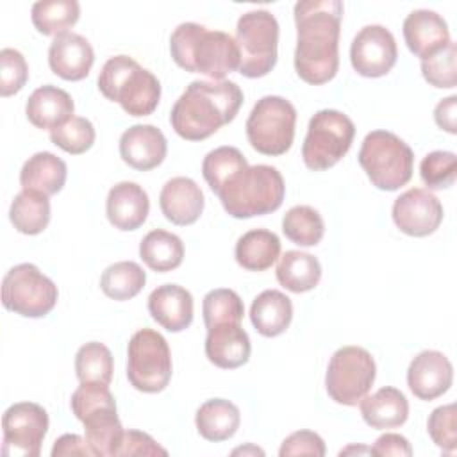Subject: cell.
I'll use <instances>...</instances> for the list:
<instances>
[{
  "mask_svg": "<svg viewBox=\"0 0 457 457\" xmlns=\"http://www.w3.org/2000/svg\"><path fill=\"white\" fill-rule=\"evenodd\" d=\"M198 434L212 443L230 439L241 423V412L236 403L225 398L204 402L195 416Z\"/></svg>",
  "mask_w": 457,
  "mask_h": 457,
  "instance_id": "obj_28",
  "label": "cell"
},
{
  "mask_svg": "<svg viewBox=\"0 0 457 457\" xmlns=\"http://www.w3.org/2000/svg\"><path fill=\"white\" fill-rule=\"evenodd\" d=\"M123 455H168V450L141 430H125L116 457Z\"/></svg>",
  "mask_w": 457,
  "mask_h": 457,
  "instance_id": "obj_47",
  "label": "cell"
},
{
  "mask_svg": "<svg viewBox=\"0 0 457 457\" xmlns=\"http://www.w3.org/2000/svg\"><path fill=\"white\" fill-rule=\"evenodd\" d=\"M248 166L246 157L236 146H218L211 150L202 162V175L216 195L225 180L237 170Z\"/></svg>",
  "mask_w": 457,
  "mask_h": 457,
  "instance_id": "obj_39",
  "label": "cell"
},
{
  "mask_svg": "<svg viewBox=\"0 0 457 457\" xmlns=\"http://www.w3.org/2000/svg\"><path fill=\"white\" fill-rule=\"evenodd\" d=\"M280 457H293V455H325V443L323 439L312 430H296L282 441L278 450Z\"/></svg>",
  "mask_w": 457,
  "mask_h": 457,
  "instance_id": "obj_46",
  "label": "cell"
},
{
  "mask_svg": "<svg viewBox=\"0 0 457 457\" xmlns=\"http://www.w3.org/2000/svg\"><path fill=\"white\" fill-rule=\"evenodd\" d=\"M277 280L291 293H307L321 278L320 261L300 250H287L277 264Z\"/></svg>",
  "mask_w": 457,
  "mask_h": 457,
  "instance_id": "obj_31",
  "label": "cell"
},
{
  "mask_svg": "<svg viewBox=\"0 0 457 457\" xmlns=\"http://www.w3.org/2000/svg\"><path fill=\"white\" fill-rule=\"evenodd\" d=\"M427 432L430 439L443 452L453 453L457 448V412L455 403L441 405L432 411L427 421Z\"/></svg>",
  "mask_w": 457,
  "mask_h": 457,
  "instance_id": "obj_44",
  "label": "cell"
},
{
  "mask_svg": "<svg viewBox=\"0 0 457 457\" xmlns=\"http://www.w3.org/2000/svg\"><path fill=\"white\" fill-rule=\"evenodd\" d=\"M250 352V337L241 323H221L207 330L205 355L214 366L236 370L248 362Z\"/></svg>",
  "mask_w": 457,
  "mask_h": 457,
  "instance_id": "obj_22",
  "label": "cell"
},
{
  "mask_svg": "<svg viewBox=\"0 0 457 457\" xmlns=\"http://www.w3.org/2000/svg\"><path fill=\"white\" fill-rule=\"evenodd\" d=\"M457 96L452 95L448 98H443L436 109H434V120L439 129L455 134L457 132Z\"/></svg>",
  "mask_w": 457,
  "mask_h": 457,
  "instance_id": "obj_49",
  "label": "cell"
},
{
  "mask_svg": "<svg viewBox=\"0 0 457 457\" xmlns=\"http://www.w3.org/2000/svg\"><path fill=\"white\" fill-rule=\"evenodd\" d=\"M296 23L295 70L312 86L332 80L339 68V30L343 2L302 0L293 9Z\"/></svg>",
  "mask_w": 457,
  "mask_h": 457,
  "instance_id": "obj_1",
  "label": "cell"
},
{
  "mask_svg": "<svg viewBox=\"0 0 457 457\" xmlns=\"http://www.w3.org/2000/svg\"><path fill=\"white\" fill-rule=\"evenodd\" d=\"M457 48L455 43L450 41L443 50L421 61V75L423 79L439 89H452L457 84V66H455Z\"/></svg>",
  "mask_w": 457,
  "mask_h": 457,
  "instance_id": "obj_41",
  "label": "cell"
},
{
  "mask_svg": "<svg viewBox=\"0 0 457 457\" xmlns=\"http://www.w3.org/2000/svg\"><path fill=\"white\" fill-rule=\"evenodd\" d=\"M293 320L289 296L277 289H266L255 296L250 307V321L264 337H277L287 330Z\"/></svg>",
  "mask_w": 457,
  "mask_h": 457,
  "instance_id": "obj_27",
  "label": "cell"
},
{
  "mask_svg": "<svg viewBox=\"0 0 457 457\" xmlns=\"http://www.w3.org/2000/svg\"><path fill=\"white\" fill-rule=\"evenodd\" d=\"M57 286L30 262L12 266L2 280V303L25 318H43L57 303Z\"/></svg>",
  "mask_w": 457,
  "mask_h": 457,
  "instance_id": "obj_12",
  "label": "cell"
},
{
  "mask_svg": "<svg viewBox=\"0 0 457 457\" xmlns=\"http://www.w3.org/2000/svg\"><path fill=\"white\" fill-rule=\"evenodd\" d=\"M139 257L154 271H171L182 264V239L162 228L150 230L139 243Z\"/></svg>",
  "mask_w": 457,
  "mask_h": 457,
  "instance_id": "obj_32",
  "label": "cell"
},
{
  "mask_svg": "<svg viewBox=\"0 0 457 457\" xmlns=\"http://www.w3.org/2000/svg\"><path fill=\"white\" fill-rule=\"evenodd\" d=\"M168 152V141L154 125H132L120 137V157L134 170L157 168Z\"/></svg>",
  "mask_w": 457,
  "mask_h": 457,
  "instance_id": "obj_18",
  "label": "cell"
},
{
  "mask_svg": "<svg viewBox=\"0 0 457 457\" xmlns=\"http://www.w3.org/2000/svg\"><path fill=\"white\" fill-rule=\"evenodd\" d=\"M296 109L295 105L275 95L257 100L246 120V137L253 150L262 155L286 154L295 139Z\"/></svg>",
  "mask_w": 457,
  "mask_h": 457,
  "instance_id": "obj_9",
  "label": "cell"
},
{
  "mask_svg": "<svg viewBox=\"0 0 457 457\" xmlns=\"http://www.w3.org/2000/svg\"><path fill=\"white\" fill-rule=\"evenodd\" d=\"M393 221L403 234L425 237L439 228L443 221V205L430 191L411 187L395 200Z\"/></svg>",
  "mask_w": 457,
  "mask_h": 457,
  "instance_id": "obj_15",
  "label": "cell"
},
{
  "mask_svg": "<svg viewBox=\"0 0 457 457\" xmlns=\"http://www.w3.org/2000/svg\"><path fill=\"white\" fill-rule=\"evenodd\" d=\"M75 104L71 96L52 84L41 86L32 91L25 104L27 120L36 129H55L73 116Z\"/></svg>",
  "mask_w": 457,
  "mask_h": 457,
  "instance_id": "obj_24",
  "label": "cell"
},
{
  "mask_svg": "<svg viewBox=\"0 0 457 457\" xmlns=\"http://www.w3.org/2000/svg\"><path fill=\"white\" fill-rule=\"evenodd\" d=\"M375 377L377 366L366 348L343 346L328 361L325 387L336 403L353 407L368 395Z\"/></svg>",
  "mask_w": 457,
  "mask_h": 457,
  "instance_id": "obj_11",
  "label": "cell"
},
{
  "mask_svg": "<svg viewBox=\"0 0 457 457\" xmlns=\"http://www.w3.org/2000/svg\"><path fill=\"white\" fill-rule=\"evenodd\" d=\"M173 371L168 341L152 328L137 330L127 346V378L143 393H161Z\"/></svg>",
  "mask_w": 457,
  "mask_h": 457,
  "instance_id": "obj_10",
  "label": "cell"
},
{
  "mask_svg": "<svg viewBox=\"0 0 457 457\" xmlns=\"http://www.w3.org/2000/svg\"><path fill=\"white\" fill-rule=\"evenodd\" d=\"M359 405L366 425L377 430L396 428L409 418V402L405 395L391 386L380 387L370 396L366 395Z\"/></svg>",
  "mask_w": 457,
  "mask_h": 457,
  "instance_id": "obj_25",
  "label": "cell"
},
{
  "mask_svg": "<svg viewBox=\"0 0 457 457\" xmlns=\"http://www.w3.org/2000/svg\"><path fill=\"white\" fill-rule=\"evenodd\" d=\"M146 282V273L134 261H120L107 266L100 277V287L105 296L125 302L134 298Z\"/></svg>",
  "mask_w": 457,
  "mask_h": 457,
  "instance_id": "obj_35",
  "label": "cell"
},
{
  "mask_svg": "<svg viewBox=\"0 0 457 457\" xmlns=\"http://www.w3.org/2000/svg\"><path fill=\"white\" fill-rule=\"evenodd\" d=\"M114 362L111 350L98 341L82 345L75 355V373L80 382H98L109 386L112 380Z\"/></svg>",
  "mask_w": 457,
  "mask_h": 457,
  "instance_id": "obj_37",
  "label": "cell"
},
{
  "mask_svg": "<svg viewBox=\"0 0 457 457\" xmlns=\"http://www.w3.org/2000/svg\"><path fill=\"white\" fill-rule=\"evenodd\" d=\"M236 261L243 270L264 271L275 264L280 255V239L266 228L245 232L236 243Z\"/></svg>",
  "mask_w": 457,
  "mask_h": 457,
  "instance_id": "obj_29",
  "label": "cell"
},
{
  "mask_svg": "<svg viewBox=\"0 0 457 457\" xmlns=\"http://www.w3.org/2000/svg\"><path fill=\"white\" fill-rule=\"evenodd\" d=\"M282 232L298 246H316L325 234V223L314 207L295 205L282 218Z\"/></svg>",
  "mask_w": 457,
  "mask_h": 457,
  "instance_id": "obj_36",
  "label": "cell"
},
{
  "mask_svg": "<svg viewBox=\"0 0 457 457\" xmlns=\"http://www.w3.org/2000/svg\"><path fill=\"white\" fill-rule=\"evenodd\" d=\"M86 443L96 457H116L120 443L123 439V427L118 420L116 407H105L91 412L82 420Z\"/></svg>",
  "mask_w": 457,
  "mask_h": 457,
  "instance_id": "obj_30",
  "label": "cell"
},
{
  "mask_svg": "<svg viewBox=\"0 0 457 457\" xmlns=\"http://www.w3.org/2000/svg\"><path fill=\"white\" fill-rule=\"evenodd\" d=\"M236 45L239 48L237 71L243 77L259 79L268 75L277 64V18L266 9H255L241 14L236 27Z\"/></svg>",
  "mask_w": 457,
  "mask_h": 457,
  "instance_id": "obj_7",
  "label": "cell"
},
{
  "mask_svg": "<svg viewBox=\"0 0 457 457\" xmlns=\"http://www.w3.org/2000/svg\"><path fill=\"white\" fill-rule=\"evenodd\" d=\"M355 136L353 121L341 111L321 109L311 120L302 145L303 164L323 171L337 164L350 150Z\"/></svg>",
  "mask_w": 457,
  "mask_h": 457,
  "instance_id": "obj_8",
  "label": "cell"
},
{
  "mask_svg": "<svg viewBox=\"0 0 457 457\" xmlns=\"http://www.w3.org/2000/svg\"><path fill=\"white\" fill-rule=\"evenodd\" d=\"M100 93L118 102L129 116H148L161 100L159 79L129 55H114L105 61L98 75Z\"/></svg>",
  "mask_w": 457,
  "mask_h": 457,
  "instance_id": "obj_5",
  "label": "cell"
},
{
  "mask_svg": "<svg viewBox=\"0 0 457 457\" xmlns=\"http://www.w3.org/2000/svg\"><path fill=\"white\" fill-rule=\"evenodd\" d=\"M2 453L5 457H37L48 432V414L34 402H18L2 416Z\"/></svg>",
  "mask_w": 457,
  "mask_h": 457,
  "instance_id": "obj_13",
  "label": "cell"
},
{
  "mask_svg": "<svg viewBox=\"0 0 457 457\" xmlns=\"http://www.w3.org/2000/svg\"><path fill=\"white\" fill-rule=\"evenodd\" d=\"M398 57L395 36L384 25L362 27L352 41L350 62L353 70L370 79L387 75Z\"/></svg>",
  "mask_w": 457,
  "mask_h": 457,
  "instance_id": "obj_14",
  "label": "cell"
},
{
  "mask_svg": "<svg viewBox=\"0 0 457 457\" xmlns=\"http://www.w3.org/2000/svg\"><path fill=\"white\" fill-rule=\"evenodd\" d=\"M70 405H71L75 418L79 421H82L91 412H96L105 407H116V402L105 384L80 382V386L71 395Z\"/></svg>",
  "mask_w": 457,
  "mask_h": 457,
  "instance_id": "obj_43",
  "label": "cell"
},
{
  "mask_svg": "<svg viewBox=\"0 0 457 457\" xmlns=\"http://www.w3.org/2000/svg\"><path fill=\"white\" fill-rule=\"evenodd\" d=\"M420 177L428 189H446L453 186L457 177V157L453 152L436 150L423 157Z\"/></svg>",
  "mask_w": 457,
  "mask_h": 457,
  "instance_id": "obj_42",
  "label": "cell"
},
{
  "mask_svg": "<svg viewBox=\"0 0 457 457\" xmlns=\"http://www.w3.org/2000/svg\"><path fill=\"white\" fill-rule=\"evenodd\" d=\"M205 328H212L221 323H241L245 305L239 295L232 289H212L204 296L202 303Z\"/></svg>",
  "mask_w": 457,
  "mask_h": 457,
  "instance_id": "obj_38",
  "label": "cell"
},
{
  "mask_svg": "<svg viewBox=\"0 0 457 457\" xmlns=\"http://www.w3.org/2000/svg\"><path fill=\"white\" fill-rule=\"evenodd\" d=\"M150 316L168 332H182L193 321V296L177 284H162L148 296Z\"/></svg>",
  "mask_w": 457,
  "mask_h": 457,
  "instance_id": "obj_23",
  "label": "cell"
},
{
  "mask_svg": "<svg viewBox=\"0 0 457 457\" xmlns=\"http://www.w3.org/2000/svg\"><path fill=\"white\" fill-rule=\"evenodd\" d=\"M171 59L191 73H204L212 80H223L227 73L239 68V48L236 39L223 30L186 21L170 37Z\"/></svg>",
  "mask_w": 457,
  "mask_h": 457,
  "instance_id": "obj_3",
  "label": "cell"
},
{
  "mask_svg": "<svg viewBox=\"0 0 457 457\" xmlns=\"http://www.w3.org/2000/svg\"><path fill=\"white\" fill-rule=\"evenodd\" d=\"M357 159L370 182L382 191H396L412 177L414 154L403 139L389 130L366 134Z\"/></svg>",
  "mask_w": 457,
  "mask_h": 457,
  "instance_id": "obj_6",
  "label": "cell"
},
{
  "mask_svg": "<svg viewBox=\"0 0 457 457\" xmlns=\"http://www.w3.org/2000/svg\"><path fill=\"white\" fill-rule=\"evenodd\" d=\"M14 228L27 236L41 234L50 221V200L46 195L21 189L9 209Z\"/></svg>",
  "mask_w": 457,
  "mask_h": 457,
  "instance_id": "obj_33",
  "label": "cell"
},
{
  "mask_svg": "<svg viewBox=\"0 0 457 457\" xmlns=\"http://www.w3.org/2000/svg\"><path fill=\"white\" fill-rule=\"evenodd\" d=\"M204 193L200 186L189 177H173L168 180L159 195V205L168 221L173 225H191L204 211Z\"/></svg>",
  "mask_w": 457,
  "mask_h": 457,
  "instance_id": "obj_21",
  "label": "cell"
},
{
  "mask_svg": "<svg viewBox=\"0 0 457 457\" xmlns=\"http://www.w3.org/2000/svg\"><path fill=\"white\" fill-rule=\"evenodd\" d=\"M95 137L96 134L93 123L82 116H71L68 121L50 130V141L71 155H79L89 150L95 143Z\"/></svg>",
  "mask_w": 457,
  "mask_h": 457,
  "instance_id": "obj_40",
  "label": "cell"
},
{
  "mask_svg": "<svg viewBox=\"0 0 457 457\" xmlns=\"http://www.w3.org/2000/svg\"><path fill=\"white\" fill-rule=\"evenodd\" d=\"M61 455H93L86 439H82L79 434H64L59 439H55L52 448V457Z\"/></svg>",
  "mask_w": 457,
  "mask_h": 457,
  "instance_id": "obj_50",
  "label": "cell"
},
{
  "mask_svg": "<svg viewBox=\"0 0 457 457\" xmlns=\"http://www.w3.org/2000/svg\"><path fill=\"white\" fill-rule=\"evenodd\" d=\"M243 104V91L232 80H193L170 112L173 130L187 141H202L230 123Z\"/></svg>",
  "mask_w": 457,
  "mask_h": 457,
  "instance_id": "obj_2",
  "label": "cell"
},
{
  "mask_svg": "<svg viewBox=\"0 0 457 457\" xmlns=\"http://www.w3.org/2000/svg\"><path fill=\"white\" fill-rule=\"evenodd\" d=\"M403 39L407 48L421 61L443 50L452 39L441 14L428 9H416L403 20Z\"/></svg>",
  "mask_w": 457,
  "mask_h": 457,
  "instance_id": "obj_19",
  "label": "cell"
},
{
  "mask_svg": "<svg viewBox=\"0 0 457 457\" xmlns=\"http://www.w3.org/2000/svg\"><path fill=\"white\" fill-rule=\"evenodd\" d=\"M66 162L52 152H37L29 157L20 171V184L25 191H36L46 196L59 193L66 182Z\"/></svg>",
  "mask_w": 457,
  "mask_h": 457,
  "instance_id": "obj_26",
  "label": "cell"
},
{
  "mask_svg": "<svg viewBox=\"0 0 457 457\" xmlns=\"http://www.w3.org/2000/svg\"><path fill=\"white\" fill-rule=\"evenodd\" d=\"M150 200L146 191L136 182H118L109 189L105 212L109 223L118 230H136L148 216Z\"/></svg>",
  "mask_w": 457,
  "mask_h": 457,
  "instance_id": "obj_20",
  "label": "cell"
},
{
  "mask_svg": "<svg viewBox=\"0 0 457 457\" xmlns=\"http://www.w3.org/2000/svg\"><path fill=\"white\" fill-rule=\"evenodd\" d=\"M246 452H252V453H259V455H264V452L262 450H259V448H255V446H246V448H237V450H234L232 453L236 455V453H246Z\"/></svg>",
  "mask_w": 457,
  "mask_h": 457,
  "instance_id": "obj_51",
  "label": "cell"
},
{
  "mask_svg": "<svg viewBox=\"0 0 457 457\" xmlns=\"http://www.w3.org/2000/svg\"><path fill=\"white\" fill-rule=\"evenodd\" d=\"M452 382V362L437 350H423L409 364L407 386L420 400L430 402L439 398L450 389Z\"/></svg>",
  "mask_w": 457,
  "mask_h": 457,
  "instance_id": "obj_16",
  "label": "cell"
},
{
  "mask_svg": "<svg viewBox=\"0 0 457 457\" xmlns=\"http://www.w3.org/2000/svg\"><path fill=\"white\" fill-rule=\"evenodd\" d=\"M216 195L228 216L246 220L277 211L284 202L286 184L277 168L255 164L232 173Z\"/></svg>",
  "mask_w": 457,
  "mask_h": 457,
  "instance_id": "obj_4",
  "label": "cell"
},
{
  "mask_svg": "<svg viewBox=\"0 0 457 457\" xmlns=\"http://www.w3.org/2000/svg\"><path fill=\"white\" fill-rule=\"evenodd\" d=\"M29 79V66L21 52L2 48L0 52V95H16Z\"/></svg>",
  "mask_w": 457,
  "mask_h": 457,
  "instance_id": "obj_45",
  "label": "cell"
},
{
  "mask_svg": "<svg viewBox=\"0 0 457 457\" xmlns=\"http://www.w3.org/2000/svg\"><path fill=\"white\" fill-rule=\"evenodd\" d=\"M95 62L91 43L75 32H64L52 39L48 48L50 70L64 80H82Z\"/></svg>",
  "mask_w": 457,
  "mask_h": 457,
  "instance_id": "obj_17",
  "label": "cell"
},
{
  "mask_svg": "<svg viewBox=\"0 0 457 457\" xmlns=\"http://www.w3.org/2000/svg\"><path fill=\"white\" fill-rule=\"evenodd\" d=\"M370 450H371V455H377V457H387V455L409 457V455H412L411 443L403 436L395 434V432H386L380 437H377V441L373 443V446Z\"/></svg>",
  "mask_w": 457,
  "mask_h": 457,
  "instance_id": "obj_48",
  "label": "cell"
},
{
  "mask_svg": "<svg viewBox=\"0 0 457 457\" xmlns=\"http://www.w3.org/2000/svg\"><path fill=\"white\" fill-rule=\"evenodd\" d=\"M80 5L77 0H39L32 5V25L43 36L68 32L79 21Z\"/></svg>",
  "mask_w": 457,
  "mask_h": 457,
  "instance_id": "obj_34",
  "label": "cell"
}]
</instances>
